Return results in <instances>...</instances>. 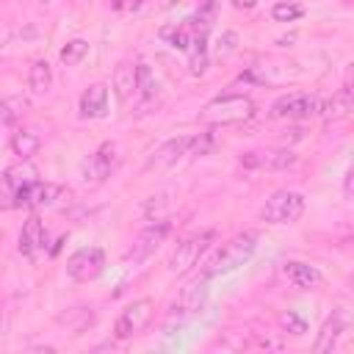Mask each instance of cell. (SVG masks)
Instances as JSON below:
<instances>
[{"label": "cell", "instance_id": "obj_36", "mask_svg": "<svg viewBox=\"0 0 354 354\" xmlns=\"http://www.w3.org/2000/svg\"><path fill=\"white\" fill-rule=\"evenodd\" d=\"M260 0H232V6L235 8H243V11H249V8H254Z\"/></svg>", "mask_w": 354, "mask_h": 354}, {"label": "cell", "instance_id": "obj_39", "mask_svg": "<svg viewBox=\"0 0 354 354\" xmlns=\"http://www.w3.org/2000/svg\"><path fill=\"white\" fill-rule=\"evenodd\" d=\"M41 3H50V0H41Z\"/></svg>", "mask_w": 354, "mask_h": 354}, {"label": "cell", "instance_id": "obj_33", "mask_svg": "<svg viewBox=\"0 0 354 354\" xmlns=\"http://www.w3.org/2000/svg\"><path fill=\"white\" fill-rule=\"evenodd\" d=\"M213 147H216V138H213V133H202V136H194V138H191V147H188V152H191V155H207Z\"/></svg>", "mask_w": 354, "mask_h": 354}, {"label": "cell", "instance_id": "obj_17", "mask_svg": "<svg viewBox=\"0 0 354 354\" xmlns=\"http://www.w3.org/2000/svg\"><path fill=\"white\" fill-rule=\"evenodd\" d=\"M36 180H39V171L28 160H19L17 166L6 169V174H3V180H0V199H8L6 205L11 207L17 191L25 188V185H30V183H36Z\"/></svg>", "mask_w": 354, "mask_h": 354}, {"label": "cell", "instance_id": "obj_22", "mask_svg": "<svg viewBox=\"0 0 354 354\" xmlns=\"http://www.w3.org/2000/svg\"><path fill=\"white\" fill-rule=\"evenodd\" d=\"M55 324L66 326V332H72V335H83L94 324V310L91 307H72V310L55 315Z\"/></svg>", "mask_w": 354, "mask_h": 354}, {"label": "cell", "instance_id": "obj_21", "mask_svg": "<svg viewBox=\"0 0 354 354\" xmlns=\"http://www.w3.org/2000/svg\"><path fill=\"white\" fill-rule=\"evenodd\" d=\"M343 329H346V313H335V315H329V318L324 321V326H321L318 340L313 343V348H315L318 354H321V351H332Z\"/></svg>", "mask_w": 354, "mask_h": 354}, {"label": "cell", "instance_id": "obj_29", "mask_svg": "<svg viewBox=\"0 0 354 354\" xmlns=\"http://www.w3.org/2000/svg\"><path fill=\"white\" fill-rule=\"evenodd\" d=\"M299 17H304V8L299 3H293V0H279L271 8V19L274 22H296Z\"/></svg>", "mask_w": 354, "mask_h": 354}, {"label": "cell", "instance_id": "obj_30", "mask_svg": "<svg viewBox=\"0 0 354 354\" xmlns=\"http://www.w3.org/2000/svg\"><path fill=\"white\" fill-rule=\"evenodd\" d=\"M160 36H163L174 50H188V47H191V30L185 28V22L163 28V30H160Z\"/></svg>", "mask_w": 354, "mask_h": 354}, {"label": "cell", "instance_id": "obj_34", "mask_svg": "<svg viewBox=\"0 0 354 354\" xmlns=\"http://www.w3.org/2000/svg\"><path fill=\"white\" fill-rule=\"evenodd\" d=\"M235 44H238V33H235V30L221 33V39H218V55H221V58L230 55V53L235 50Z\"/></svg>", "mask_w": 354, "mask_h": 354}, {"label": "cell", "instance_id": "obj_26", "mask_svg": "<svg viewBox=\"0 0 354 354\" xmlns=\"http://www.w3.org/2000/svg\"><path fill=\"white\" fill-rule=\"evenodd\" d=\"M39 147H41V141H39V136L30 133V130H22V133H17V136L11 138V149H14V155H17L19 160H30V158L39 152Z\"/></svg>", "mask_w": 354, "mask_h": 354}, {"label": "cell", "instance_id": "obj_24", "mask_svg": "<svg viewBox=\"0 0 354 354\" xmlns=\"http://www.w3.org/2000/svg\"><path fill=\"white\" fill-rule=\"evenodd\" d=\"M188 53H191V58H188V72L196 75V77L205 75V69H207V33H194Z\"/></svg>", "mask_w": 354, "mask_h": 354}, {"label": "cell", "instance_id": "obj_9", "mask_svg": "<svg viewBox=\"0 0 354 354\" xmlns=\"http://www.w3.org/2000/svg\"><path fill=\"white\" fill-rule=\"evenodd\" d=\"M169 232H171V224L163 221V218L155 221V224H149L147 230H141L138 238L133 241V246L124 252V263H141L149 254H155V249L169 238Z\"/></svg>", "mask_w": 354, "mask_h": 354}, {"label": "cell", "instance_id": "obj_16", "mask_svg": "<svg viewBox=\"0 0 354 354\" xmlns=\"http://www.w3.org/2000/svg\"><path fill=\"white\" fill-rule=\"evenodd\" d=\"M205 304H207V285H205V279H199V282L185 285L177 293V299L169 304V313L171 315H196L205 310Z\"/></svg>", "mask_w": 354, "mask_h": 354}, {"label": "cell", "instance_id": "obj_27", "mask_svg": "<svg viewBox=\"0 0 354 354\" xmlns=\"http://www.w3.org/2000/svg\"><path fill=\"white\" fill-rule=\"evenodd\" d=\"M25 108H28V100H25L22 94H14V97L0 100V127L11 124V122L25 111Z\"/></svg>", "mask_w": 354, "mask_h": 354}, {"label": "cell", "instance_id": "obj_28", "mask_svg": "<svg viewBox=\"0 0 354 354\" xmlns=\"http://www.w3.org/2000/svg\"><path fill=\"white\" fill-rule=\"evenodd\" d=\"M171 196H174V191H160V194L149 196V202L144 205V213H147V218H152V221H160V218H163V213L171 207Z\"/></svg>", "mask_w": 354, "mask_h": 354}, {"label": "cell", "instance_id": "obj_10", "mask_svg": "<svg viewBox=\"0 0 354 354\" xmlns=\"http://www.w3.org/2000/svg\"><path fill=\"white\" fill-rule=\"evenodd\" d=\"M296 163V155L285 147H263V149H249L241 155V166L243 169H266V171H277V169H288Z\"/></svg>", "mask_w": 354, "mask_h": 354}, {"label": "cell", "instance_id": "obj_18", "mask_svg": "<svg viewBox=\"0 0 354 354\" xmlns=\"http://www.w3.org/2000/svg\"><path fill=\"white\" fill-rule=\"evenodd\" d=\"M282 274H285V279H288L290 285H296V288H301V290H318V288L324 285V274H321L315 266L301 263V260H288V263L282 266Z\"/></svg>", "mask_w": 354, "mask_h": 354}, {"label": "cell", "instance_id": "obj_2", "mask_svg": "<svg viewBox=\"0 0 354 354\" xmlns=\"http://www.w3.org/2000/svg\"><path fill=\"white\" fill-rule=\"evenodd\" d=\"M252 116H254V102L246 94H221L210 100L199 113L205 124H238Z\"/></svg>", "mask_w": 354, "mask_h": 354}, {"label": "cell", "instance_id": "obj_1", "mask_svg": "<svg viewBox=\"0 0 354 354\" xmlns=\"http://www.w3.org/2000/svg\"><path fill=\"white\" fill-rule=\"evenodd\" d=\"M257 238H260L257 230H243V232H238L235 238H230V241H227V243L207 260V266L202 268V279L221 277V274L235 271L238 266H243V263L254 254V249H257Z\"/></svg>", "mask_w": 354, "mask_h": 354}, {"label": "cell", "instance_id": "obj_6", "mask_svg": "<svg viewBox=\"0 0 354 354\" xmlns=\"http://www.w3.org/2000/svg\"><path fill=\"white\" fill-rule=\"evenodd\" d=\"M105 268V252L100 246H83L66 260V274L75 282H91Z\"/></svg>", "mask_w": 354, "mask_h": 354}, {"label": "cell", "instance_id": "obj_11", "mask_svg": "<svg viewBox=\"0 0 354 354\" xmlns=\"http://www.w3.org/2000/svg\"><path fill=\"white\" fill-rule=\"evenodd\" d=\"M113 166H116V147L111 141H105V144H100L97 152H91L80 163V174L86 183H102L105 177H111Z\"/></svg>", "mask_w": 354, "mask_h": 354}, {"label": "cell", "instance_id": "obj_13", "mask_svg": "<svg viewBox=\"0 0 354 354\" xmlns=\"http://www.w3.org/2000/svg\"><path fill=\"white\" fill-rule=\"evenodd\" d=\"M188 147H191V138H188V136L169 138L166 144H160V147L149 155V160L144 163V169H147V171H166V169H171L183 155H188Z\"/></svg>", "mask_w": 354, "mask_h": 354}, {"label": "cell", "instance_id": "obj_4", "mask_svg": "<svg viewBox=\"0 0 354 354\" xmlns=\"http://www.w3.org/2000/svg\"><path fill=\"white\" fill-rule=\"evenodd\" d=\"M152 315H155L152 299H136V301H130V304L119 313V318H116V324H113V337H116V340H127V337L144 332V329L149 326Z\"/></svg>", "mask_w": 354, "mask_h": 354}, {"label": "cell", "instance_id": "obj_19", "mask_svg": "<svg viewBox=\"0 0 354 354\" xmlns=\"http://www.w3.org/2000/svg\"><path fill=\"white\" fill-rule=\"evenodd\" d=\"M80 116L83 119H102V116H108V86L105 83H91L80 94Z\"/></svg>", "mask_w": 354, "mask_h": 354}, {"label": "cell", "instance_id": "obj_7", "mask_svg": "<svg viewBox=\"0 0 354 354\" xmlns=\"http://www.w3.org/2000/svg\"><path fill=\"white\" fill-rule=\"evenodd\" d=\"M318 97L307 94V91H293V94H282L279 100H274L271 105V116L274 119H310L313 113H318Z\"/></svg>", "mask_w": 354, "mask_h": 354}, {"label": "cell", "instance_id": "obj_14", "mask_svg": "<svg viewBox=\"0 0 354 354\" xmlns=\"http://www.w3.org/2000/svg\"><path fill=\"white\" fill-rule=\"evenodd\" d=\"M58 194H61V185L36 180V183H30V185L17 191L11 207H47V205H53L58 199Z\"/></svg>", "mask_w": 354, "mask_h": 354}, {"label": "cell", "instance_id": "obj_3", "mask_svg": "<svg viewBox=\"0 0 354 354\" xmlns=\"http://www.w3.org/2000/svg\"><path fill=\"white\" fill-rule=\"evenodd\" d=\"M301 213H304V196L299 191H288V188L274 191L260 210L263 221H268V224H293L301 218Z\"/></svg>", "mask_w": 354, "mask_h": 354}, {"label": "cell", "instance_id": "obj_5", "mask_svg": "<svg viewBox=\"0 0 354 354\" xmlns=\"http://www.w3.org/2000/svg\"><path fill=\"white\" fill-rule=\"evenodd\" d=\"M307 72L293 64V61H282V58H266L260 64H254L246 77L254 80V83H266V86H279V83H288V80H299L304 77Z\"/></svg>", "mask_w": 354, "mask_h": 354}, {"label": "cell", "instance_id": "obj_38", "mask_svg": "<svg viewBox=\"0 0 354 354\" xmlns=\"http://www.w3.org/2000/svg\"><path fill=\"white\" fill-rule=\"evenodd\" d=\"M111 6H113V8H122V6H124V0H111Z\"/></svg>", "mask_w": 354, "mask_h": 354}, {"label": "cell", "instance_id": "obj_12", "mask_svg": "<svg viewBox=\"0 0 354 354\" xmlns=\"http://www.w3.org/2000/svg\"><path fill=\"white\" fill-rule=\"evenodd\" d=\"M17 249H19V254L28 257V260H36V257L47 249V230H44V224H41V218H39L36 213H30L28 221L22 224Z\"/></svg>", "mask_w": 354, "mask_h": 354}, {"label": "cell", "instance_id": "obj_20", "mask_svg": "<svg viewBox=\"0 0 354 354\" xmlns=\"http://www.w3.org/2000/svg\"><path fill=\"white\" fill-rule=\"evenodd\" d=\"M354 111V100H351V88L343 86L340 91H335L324 105H318V113L321 119L329 124V122H343L348 119V113Z\"/></svg>", "mask_w": 354, "mask_h": 354}, {"label": "cell", "instance_id": "obj_32", "mask_svg": "<svg viewBox=\"0 0 354 354\" xmlns=\"http://www.w3.org/2000/svg\"><path fill=\"white\" fill-rule=\"evenodd\" d=\"M279 324H282V329H285V332H290V335H304V332H307L304 318H301L299 313H293V310L282 313V315H279Z\"/></svg>", "mask_w": 354, "mask_h": 354}, {"label": "cell", "instance_id": "obj_31", "mask_svg": "<svg viewBox=\"0 0 354 354\" xmlns=\"http://www.w3.org/2000/svg\"><path fill=\"white\" fill-rule=\"evenodd\" d=\"M86 53H88V41L86 39H72V41H66L61 47V61L66 66H75V64H80L86 58Z\"/></svg>", "mask_w": 354, "mask_h": 354}, {"label": "cell", "instance_id": "obj_8", "mask_svg": "<svg viewBox=\"0 0 354 354\" xmlns=\"http://www.w3.org/2000/svg\"><path fill=\"white\" fill-rule=\"evenodd\" d=\"M210 241H213V232H210V230H207V232H202V235H191V238L180 241V243H177V249H174V254H171V260H169V271H171L174 277L188 274V271L196 266L199 254L207 249V243H210Z\"/></svg>", "mask_w": 354, "mask_h": 354}, {"label": "cell", "instance_id": "obj_25", "mask_svg": "<svg viewBox=\"0 0 354 354\" xmlns=\"http://www.w3.org/2000/svg\"><path fill=\"white\" fill-rule=\"evenodd\" d=\"M28 86L33 94H47L53 86V66L47 61H36L28 72Z\"/></svg>", "mask_w": 354, "mask_h": 354}, {"label": "cell", "instance_id": "obj_35", "mask_svg": "<svg viewBox=\"0 0 354 354\" xmlns=\"http://www.w3.org/2000/svg\"><path fill=\"white\" fill-rule=\"evenodd\" d=\"M351 191H354V171L348 169V171L343 174V194H346V196H351Z\"/></svg>", "mask_w": 354, "mask_h": 354}, {"label": "cell", "instance_id": "obj_37", "mask_svg": "<svg viewBox=\"0 0 354 354\" xmlns=\"http://www.w3.org/2000/svg\"><path fill=\"white\" fill-rule=\"evenodd\" d=\"M144 6V0H127V8H133V11H138Z\"/></svg>", "mask_w": 354, "mask_h": 354}, {"label": "cell", "instance_id": "obj_23", "mask_svg": "<svg viewBox=\"0 0 354 354\" xmlns=\"http://www.w3.org/2000/svg\"><path fill=\"white\" fill-rule=\"evenodd\" d=\"M113 91H116L119 102H127V100L136 94V64L122 61V64L113 69Z\"/></svg>", "mask_w": 354, "mask_h": 354}, {"label": "cell", "instance_id": "obj_15", "mask_svg": "<svg viewBox=\"0 0 354 354\" xmlns=\"http://www.w3.org/2000/svg\"><path fill=\"white\" fill-rule=\"evenodd\" d=\"M136 97H138V113H149L160 105V86L147 64H136Z\"/></svg>", "mask_w": 354, "mask_h": 354}]
</instances>
